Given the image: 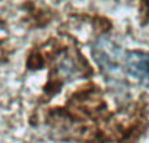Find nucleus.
Instances as JSON below:
<instances>
[{
	"label": "nucleus",
	"instance_id": "1",
	"mask_svg": "<svg viewBox=\"0 0 149 143\" xmlns=\"http://www.w3.org/2000/svg\"><path fill=\"white\" fill-rule=\"evenodd\" d=\"M120 56L125 72L140 85L149 89V53L124 51Z\"/></svg>",
	"mask_w": 149,
	"mask_h": 143
},
{
	"label": "nucleus",
	"instance_id": "2",
	"mask_svg": "<svg viewBox=\"0 0 149 143\" xmlns=\"http://www.w3.org/2000/svg\"><path fill=\"white\" fill-rule=\"evenodd\" d=\"M148 13H149V0H148Z\"/></svg>",
	"mask_w": 149,
	"mask_h": 143
}]
</instances>
